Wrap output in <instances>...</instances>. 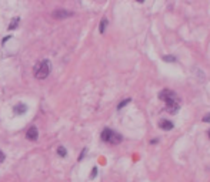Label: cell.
<instances>
[{
	"label": "cell",
	"instance_id": "1",
	"mask_svg": "<svg viewBox=\"0 0 210 182\" xmlns=\"http://www.w3.org/2000/svg\"><path fill=\"white\" fill-rule=\"evenodd\" d=\"M50 71H52V63H50V60H42L34 67V75L39 80H44L50 74Z\"/></svg>",
	"mask_w": 210,
	"mask_h": 182
},
{
	"label": "cell",
	"instance_id": "2",
	"mask_svg": "<svg viewBox=\"0 0 210 182\" xmlns=\"http://www.w3.org/2000/svg\"><path fill=\"white\" fill-rule=\"evenodd\" d=\"M102 139L105 142H109V144L111 145H117L122 142V139H123V137L120 135V134L114 133L113 130H110V128H105L102 133Z\"/></svg>",
	"mask_w": 210,
	"mask_h": 182
},
{
	"label": "cell",
	"instance_id": "3",
	"mask_svg": "<svg viewBox=\"0 0 210 182\" xmlns=\"http://www.w3.org/2000/svg\"><path fill=\"white\" fill-rule=\"evenodd\" d=\"M166 110L170 112V114H176L177 111H179V98H177V96L172 97V98L166 100Z\"/></svg>",
	"mask_w": 210,
	"mask_h": 182
},
{
	"label": "cell",
	"instance_id": "4",
	"mask_svg": "<svg viewBox=\"0 0 210 182\" xmlns=\"http://www.w3.org/2000/svg\"><path fill=\"white\" fill-rule=\"evenodd\" d=\"M70 16H73V13H71L70 10H66V9L53 10V13H52V17H53V19H56V20L67 19V17H70Z\"/></svg>",
	"mask_w": 210,
	"mask_h": 182
},
{
	"label": "cell",
	"instance_id": "5",
	"mask_svg": "<svg viewBox=\"0 0 210 182\" xmlns=\"http://www.w3.org/2000/svg\"><path fill=\"white\" fill-rule=\"evenodd\" d=\"M26 137H27L29 141H36L37 137H39V131H37L36 127H30L27 130V133H26Z\"/></svg>",
	"mask_w": 210,
	"mask_h": 182
},
{
	"label": "cell",
	"instance_id": "6",
	"mask_svg": "<svg viewBox=\"0 0 210 182\" xmlns=\"http://www.w3.org/2000/svg\"><path fill=\"white\" fill-rule=\"evenodd\" d=\"M176 96V93L174 91H172V90H162L160 94H159V98L163 100V101H166V100L172 98V97Z\"/></svg>",
	"mask_w": 210,
	"mask_h": 182
},
{
	"label": "cell",
	"instance_id": "7",
	"mask_svg": "<svg viewBox=\"0 0 210 182\" xmlns=\"http://www.w3.org/2000/svg\"><path fill=\"white\" fill-rule=\"evenodd\" d=\"M13 111H14V114L22 115V114H25V112L27 111V107H26L23 102H19V104H16L14 107H13Z\"/></svg>",
	"mask_w": 210,
	"mask_h": 182
},
{
	"label": "cell",
	"instance_id": "8",
	"mask_svg": "<svg viewBox=\"0 0 210 182\" xmlns=\"http://www.w3.org/2000/svg\"><path fill=\"white\" fill-rule=\"evenodd\" d=\"M159 127H160L163 131H170V130H173V122L172 121H167V120H162L160 122H159Z\"/></svg>",
	"mask_w": 210,
	"mask_h": 182
},
{
	"label": "cell",
	"instance_id": "9",
	"mask_svg": "<svg viewBox=\"0 0 210 182\" xmlns=\"http://www.w3.org/2000/svg\"><path fill=\"white\" fill-rule=\"evenodd\" d=\"M107 24H109L107 19H102V22H100V27H99V31H100L102 34H105V31H106V27H107Z\"/></svg>",
	"mask_w": 210,
	"mask_h": 182
},
{
	"label": "cell",
	"instance_id": "10",
	"mask_svg": "<svg viewBox=\"0 0 210 182\" xmlns=\"http://www.w3.org/2000/svg\"><path fill=\"white\" fill-rule=\"evenodd\" d=\"M19 22H20V19H19V17H14V19L10 22V24H9V30H14V29L19 26Z\"/></svg>",
	"mask_w": 210,
	"mask_h": 182
},
{
	"label": "cell",
	"instance_id": "11",
	"mask_svg": "<svg viewBox=\"0 0 210 182\" xmlns=\"http://www.w3.org/2000/svg\"><path fill=\"white\" fill-rule=\"evenodd\" d=\"M57 154H59L62 158H65L66 154H67V152H66V148H65V147H59V148H57Z\"/></svg>",
	"mask_w": 210,
	"mask_h": 182
},
{
	"label": "cell",
	"instance_id": "12",
	"mask_svg": "<svg viewBox=\"0 0 210 182\" xmlns=\"http://www.w3.org/2000/svg\"><path fill=\"white\" fill-rule=\"evenodd\" d=\"M163 60L164 61H170V63H176V57L174 56H163Z\"/></svg>",
	"mask_w": 210,
	"mask_h": 182
},
{
	"label": "cell",
	"instance_id": "13",
	"mask_svg": "<svg viewBox=\"0 0 210 182\" xmlns=\"http://www.w3.org/2000/svg\"><path fill=\"white\" fill-rule=\"evenodd\" d=\"M129 102H130V98H127V100H123V101H122L120 104L117 105V110H122V108H123L124 105H127V104H129Z\"/></svg>",
	"mask_w": 210,
	"mask_h": 182
},
{
	"label": "cell",
	"instance_id": "14",
	"mask_svg": "<svg viewBox=\"0 0 210 182\" xmlns=\"http://www.w3.org/2000/svg\"><path fill=\"white\" fill-rule=\"evenodd\" d=\"M96 175H97V168L94 167L92 169V174H90V178H96Z\"/></svg>",
	"mask_w": 210,
	"mask_h": 182
},
{
	"label": "cell",
	"instance_id": "15",
	"mask_svg": "<svg viewBox=\"0 0 210 182\" xmlns=\"http://www.w3.org/2000/svg\"><path fill=\"white\" fill-rule=\"evenodd\" d=\"M203 121H204V122H210V112H209L207 115H204V117H203Z\"/></svg>",
	"mask_w": 210,
	"mask_h": 182
},
{
	"label": "cell",
	"instance_id": "16",
	"mask_svg": "<svg viewBox=\"0 0 210 182\" xmlns=\"http://www.w3.org/2000/svg\"><path fill=\"white\" fill-rule=\"evenodd\" d=\"M86 152H87V149L84 148V149H83V152L80 154V157H79V161H82V159H83V158H84V154H86Z\"/></svg>",
	"mask_w": 210,
	"mask_h": 182
},
{
	"label": "cell",
	"instance_id": "17",
	"mask_svg": "<svg viewBox=\"0 0 210 182\" xmlns=\"http://www.w3.org/2000/svg\"><path fill=\"white\" fill-rule=\"evenodd\" d=\"M4 158H6V157H4V154H3L2 151H0V162H3V161H4Z\"/></svg>",
	"mask_w": 210,
	"mask_h": 182
},
{
	"label": "cell",
	"instance_id": "18",
	"mask_svg": "<svg viewBox=\"0 0 210 182\" xmlns=\"http://www.w3.org/2000/svg\"><path fill=\"white\" fill-rule=\"evenodd\" d=\"M137 2H139V3H143V2H145V0H137Z\"/></svg>",
	"mask_w": 210,
	"mask_h": 182
},
{
	"label": "cell",
	"instance_id": "19",
	"mask_svg": "<svg viewBox=\"0 0 210 182\" xmlns=\"http://www.w3.org/2000/svg\"><path fill=\"white\" fill-rule=\"evenodd\" d=\"M209 137H210V130H209Z\"/></svg>",
	"mask_w": 210,
	"mask_h": 182
}]
</instances>
